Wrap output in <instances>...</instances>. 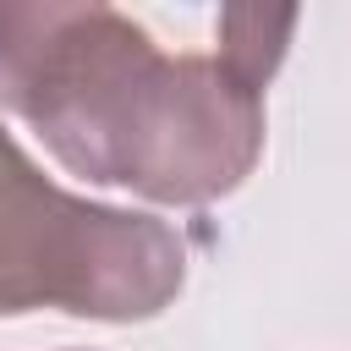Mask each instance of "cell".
<instances>
[{"label":"cell","mask_w":351,"mask_h":351,"mask_svg":"<svg viewBox=\"0 0 351 351\" xmlns=\"http://www.w3.org/2000/svg\"><path fill=\"white\" fill-rule=\"evenodd\" d=\"M0 104L93 186L214 203L263 154V93L219 55H165L115 5L0 0Z\"/></svg>","instance_id":"1"},{"label":"cell","mask_w":351,"mask_h":351,"mask_svg":"<svg viewBox=\"0 0 351 351\" xmlns=\"http://www.w3.org/2000/svg\"><path fill=\"white\" fill-rule=\"evenodd\" d=\"M181 285L186 247L165 219L55 186L0 126V318L60 307L71 318L143 324Z\"/></svg>","instance_id":"2"},{"label":"cell","mask_w":351,"mask_h":351,"mask_svg":"<svg viewBox=\"0 0 351 351\" xmlns=\"http://www.w3.org/2000/svg\"><path fill=\"white\" fill-rule=\"evenodd\" d=\"M296 11H219V60L263 93L274 66L285 60Z\"/></svg>","instance_id":"3"},{"label":"cell","mask_w":351,"mask_h":351,"mask_svg":"<svg viewBox=\"0 0 351 351\" xmlns=\"http://www.w3.org/2000/svg\"><path fill=\"white\" fill-rule=\"evenodd\" d=\"M71 351H77V346H71Z\"/></svg>","instance_id":"4"}]
</instances>
